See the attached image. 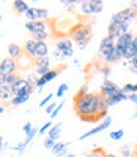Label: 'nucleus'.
Listing matches in <instances>:
<instances>
[{"instance_id":"1","label":"nucleus","mask_w":137,"mask_h":157,"mask_svg":"<svg viewBox=\"0 0 137 157\" xmlns=\"http://www.w3.org/2000/svg\"><path fill=\"white\" fill-rule=\"evenodd\" d=\"M74 109L83 122L96 123L108 115V103L100 94L88 93L80 98H74Z\"/></svg>"},{"instance_id":"2","label":"nucleus","mask_w":137,"mask_h":157,"mask_svg":"<svg viewBox=\"0 0 137 157\" xmlns=\"http://www.w3.org/2000/svg\"><path fill=\"white\" fill-rule=\"evenodd\" d=\"M72 42L80 48L85 50L93 37V29L89 23H77L70 31Z\"/></svg>"},{"instance_id":"3","label":"nucleus","mask_w":137,"mask_h":157,"mask_svg":"<svg viewBox=\"0 0 137 157\" xmlns=\"http://www.w3.org/2000/svg\"><path fill=\"white\" fill-rule=\"evenodd\" d=\"M114 48H115V39L105 36L100 41L98 55H99V57L105 62V65H112V63L117 62Z\"/></svg>"},{"instance_id":"4","label":"nucleus","mask_w":137,"mask_h":157,"mask_svg":"<svg viewBox=\"0 0 137 157\" xmlns=\"http://www.w3.org/2000/svg\"><path fill=\"white\" fill-rule=\"evenodd\" d=\"M104 8L103 0H84L80 4V10L85 15H93L102 13Z\"/></svg>"},{"instance_id":"5","label":"nucleus","mask_w":137,"mask_h":157,"mask_svg":"<svg viewBox=\"0 0 137 157\" xmlns=\"http://www.w3.org/2000/svg\"><path fill=\"white\" fill-rule=\"evenodd\" d=\"M137 18V10L132 8H124L122 10L114 13L112 17H111V21H115V22H119L122 24H130L132 21Z\"/></svg>"},{"instance_id":"6","label":"nucleus","mask_w":137,"mask_h":157,"mask_svg":"<svg viewBox=\"0 0 137 157\" xmlns=\"http://www.w3.org/2000/svg\"><path fill=\"white\" fill-rule=\"evenodd\" d=\"M25 18L29 22H34V21H41L45 22L50 18V10L46 8H37V6H29L27 13L24 14Z\"/></svg>"},{"instance_id":"7","label":"nucleus","mask_w":137,"mask_h":157,"mask_svg":"<svg viewBox=\"0 0 137 157\" xmlns=\"http://www.w3.org/2000/svg\"><path fill=\"white\" fill-rule=\"evenodd\" d=\"M121 93V87L117 85L115 82H113L112 80H109V78H104L102 85H100V95L103 98H105V99H109V98L117 95Z\"/></svg>"},{"instance_id":"8","label":"nucleus","mask_w":137,"mask_h":157,"mask_svg":"<svg viewBox=\"0 0 137 157\" xmlns=\"http://www.w3.org/2000/svg\"><path fill=\"white\" fill-rule=\"evenodd\" d=\"M111 125H112V117H111V115H107L104 119H103V122L98 123V125L94 127L93 129H90V131H88V132L83 133V134L79 137V140L83 141V140L89 138V137H92V136H95V134L100 133V132H103V131H105V129H108Z\"/></svg>"},{"instance_id":"9","label":"nucleus","mask_w":137,"mask_h":157,"mask_svg":"<svg viewBox=\"0 0 137 157\" xmlns=\"http://www.w3.org/2000/svg\"><path fill=\"white\" fill-rule=\"evenodd\" d=\"M60 72H61V68H51V71L50 72H47L46 75H43V76H41L40 78H38V81H37V84H36V87L38 89V91H42V89L43 87L50 82V81H52L53 78H56L58 75H60Z\"/></svg>"},{"instance_id":"10","label":"nucleus","mask_w":137,"mask_h":157,"mask_svg":"<svg viewBox=\"0 0 137 157\" xmlns=\"http://www.w3.org/2000/svg\"><path fill=\"white\" fill-rule=\"evenodd\" d=\"M18 70V62L13 58L5 57L0 62V72L4 75H10V74H15Z\"/></svg>"},{"instance_id":"11","label":"nucleus","mask_w":137,"mask_h":157,"mask_svg":"<svg viewBox=\"0 0 137 157\" xmlns=\"http://www.w3.org/2000/svg\"><path fill=\"white\" fill-rule=\"evenodd\" d=\"M6 52H8V57L13 58V60H15V61H18L19 58L24 55L23 47H21L18 43H9L8 47H6Z\"/></svg>"},{"instance_id":"12","label":"nucleus","mask_w":137,"mask_h":157,"mask_svg":"<svg viewBox=\"0 0 137 157\" xmlns=\"http://www.w3.org/2000/svg\"><path fill=\"white\" fill-rule=\"evenodd\" d=\"M27 31L33 34L37 32H41V31H47V24L46 22H41V21H34V22H27L24 24Z\"/></svg>"},{"instance_id":"13","label":"nucleus","mask_w":137,"mask_h":157,"mask_svg":"<svg viewBox=\"0 0 137 157\" xmlns=\"http://www.w3.org/2000/svg\"><path fill=\"white\" fill-rule=\"evenodd\" d=\"M133 37H135V34L132 32H127V33H124L123 36H121L118 39H117V41H115V46L121 47L122 50L124 51L127 47L131 46V43L133 41Z\"/></svg>"},{"instance_id":"14","label":"nucleus","mask_w":137,"mask_h":157,"mask_svg":"<svg viewBox=\"0 0 137 157\" xmlns=\"http://www.w3.org/2000/svg\"><path fill=\"white\" fill-rule=\"evenodd\" d=\"M36 47H37V41H34V39H32V38L27 39V41L24 42V46H23L24 53L28 55L32 60H34V50H36Z\"/></svg>"},{"instance_id":"15","label":"nucleus","mask_w":137,"mask_h":157,"mask_svg":"<svg viewBox=\"0 0 137 157\" xmlns=\"http://www.w3.org/2000/svg\"><path fill=\"white\" fill-rule=\"evenodd\" d=\"M61 129H62V123L53 124L51 128L48 129V132H47V137L57 142V140L61 137Z\"/></svg>"},{"instance_id":"16","label":"nucleus","mask_w":137,"mask_h":157,"mask_svg":"<svg viewBox=\"0 0 137 157\" xmlns=\"http://www.w3.org/2000/svg\"><path fill=\"white\" fill-rule=\"evenodd\" d=\"M28 85H29V84H28V81L25 80V78H23V77H19L18 80L14 82V84H12V85H10V90H12L13 96H14L17 93H19L21 90H24Z\"/></svg>"},{"instance_id":"17","label":"nucleus","mask_w":137,"mask_h":157,"mask_svg":"<svg viewBox=\"0 0 137 157\" xmlns=\"http://www.w3.org/2000/svg\"><path fill=\"white\" fill-rule=\"evenodd\" d=\"M124 100H128V95H126V94L121 90L119 94H117V95L109 98V99H107V103H108V106L111 108V106H114V105L119 104V103H122V101H124Z\"/></svg>"},{"instance_id":"18","label":"nucleus","mask_w":137,"mask_h":157,"mask_svg":"<svg viewBox=\"0 0 137 157\" xmlns=\"http://www.w3.org/2000/svg\"><path fill=\"white\" fill-rule=\"evenodd\" d=\"M13 9H14V12L17 14L21 15V14L27 13V10L29 9V5L25 2H23V0H14L13 2Z\"/></svg>"},{"instance_id":"19","label":"nucleus","mask_w":137,"mask_h":157,"mask_svg":"<svg viewBox=\"0 0 137 157\" xmlns=\"http://www.w3.org/2000/svg\"><path fill=\"white\" fill-rule=\"evenodd\" d=\"M72 46H74V42L70 38H61L55 43V48L58 51H64V50H67V48H72Z\"/></svg>"},{"instance_id":"20","label":"nucleus","mask_w":137,"mask_h":157,"mask_svg":"<svg viewBox=\"0 0 137 157\" xmlns=\"http://www.w3.org/2000/svg\"><path fill=\"white\" fill-rule=\"evenodd\" d=\"M48 44L46 42H37V47L34 50V58L36 57H43V56H48Z\"/></svg>"},{"instance_id":"21","label":"nucleus","mask_w":137,"mask_h":157,"mask_svg":"<svg viewBox=\"0 0 137 157\" xmlns=\"http://www.w3.org/2000/svg\"><path fill=\"white\" fill-rule=\"evenodd\" d=\"M50 57L43 56V57H36L33 60V66L36 68H43V67H50Z\"/></svg>"},{"instance_id":"22","label":"nucleus","mask_w":137,"mask_h":157,"mask_svg":"<svg viewBox=\"0 0 137 157\" xmlns=\"http://www.w3.org/2000/svg\"><path fill=\"white\" fill-rule=\"evenodd\" d=\"M13 98L12 90H10V86L8 85H3L0 86V100L2 101H10V99Z\"/></svg>"},{"instance_id":"23","label":"nucleus","mask_w":137,"mask_h":157,"mask_svg":"<svg viewBox=\"0 0 137 157\" xmlns=\"http://www.w3.org/2000/svg\"><path fill=\"white\" fill-rule=\"evenodd\" d=\"M29 98H31V95H23V96H13L12 99H10V105L12 106H19V105H22L24 103H27L29 100Z\"/></svg>"},{"instance_id":"24","label":"nucleus","mask_w":137,"mask_h":157,"mask_svg":"<svg viewBox=\"0 0 137 157\" xmlns=\"http://www.w3.org/2000/svg\"><path fill=\"white\" fill-rule=\"evenodd\" d=\"M105 150L103 147H95L90 152H88L84 155V157H105Z\"/></svg>"},{"instance_id":"25","label":"nucleus","mask_w":137,"mask_h":157,"mask_svg":"<svg viewBox=\"0 0 137 157\" xmlns=\"http://www.w3.org/2000/svg\"><path fill=\"white\" fill-rule=\"evenodd\" d=\"M137 56V52H136V50L133 48V46H132V43H131V46H128L126 48V50L123 51V60H126V61H131L133 57H136Z\"/></svg>"},{"instance_id":"26","label":"nucleus","mask_w":137,"mask_h":157,"mask_svg":"<svg viewBox=\"0 0 137 157\" xmlns=\"http://www.w3.org/2000/svg\"><path fill=\"white\" fill-rule=\"evenodd\" d=\"M31 36H32V39H34V41H37V42H45L48 38V32L47 31H41V32L33 33Z\"/></svg>"},{"instance_id":"27","label":"nucleus","mask_w":137,"mask_h":157,"mask_svg":"<svg viewBox=\"0 0 137 157\" xmlns=\"http://www.w3.org/2000/svg\"><path fill=\"white\" fill-rule=\"evenodd\" d=\"M124 137V129H115L109 132V138L113 141H121Z\"/></svg>"},{"instance_id":"28","label":"nucleus","mask_w":137,"mask_h":157,"mask_svg":"<svg viewBox=\"0 0 137 157\" xmlns=\"http://www.w3.org/2000/svg\"><path fill=\"white\" fill-rule=\"evenodd\" d=\"M70 143H71V142H56V144L53 146V148L51 150L52 155H53V156L57 155L62 148H65V147H68V146H70Z\"/></svg>"},{"instance_id":"29","label":"nucleus","mask_w":137,"mask_h":157,"mask_svg":"<svg viewBox=\"0 0 137 157\" xmlns=\"http://www.w3.org/2000/svg\"><path fill=\"white\" fill-rule=\"evenodd\" d=\"M61 4H62L64 6H66L67 9L72 10V9L75 8V5L81 4V2H80V0H61Z\"/></svg>"},{"instance_id":"30","label":"nucleus","mask_w":137,"mask_h":157,"mask_svg":"<svg viewBox=\"0 0 137 157\" xmlns=\"http://www.w3.org/2000/svg\"><path fill=\"white\" fill-rule=\"evenodd\" d=\"M67 90H68V85H67L66 82H62L60 86L57 87V91H56L55 96H56V98H62L64 94L67 93Z\"/></svg>"},{"instance_id":"31","label":"nucleus","mask_w":137,"mask_h":157,"mask_svg":"<svg viewBox=\"0 0 137 157\" xmlns=\"http://www.w3.org/2000/svg\"><path fill=\"white\" fill-rule=\"evenodd\" d=\"M38 78H40V77L36 75V72H29V74L27 75V77H25V80L28 81L29 85L36 86V84H37V81H38Z\"/></svg>"},{"instance_id":"32","label":"nucleus","mask_w":137,"mask_h":157,"mask_svg":"<svg viewBox=\"0 0 137 157\" xmlns=\"http://www.w3.org/2000/svg\"><path fill=\"white\" fill-rule=\"evenodd\" d=\"M99 70H100V72H102V75L104 76V78H109V76H111V74H112V70H111V67H109V65H102L100 67H99Z\"/></svg>"},{"instance_id":"33","label":"nucleus","mask_w":137,"mask_h":157,"mask_svg":"<svg viewBox=\"0 0 137 157\" xmlns=\"http://www.w3.org/2000/svg\"><path fill=\"white\" fill-rule=\"evenodd\" d=\"M64 104H65V100H61L60 103H58L57 104V106L55 108V110L50 114V118H51V119H55V118L58 115V114H60V112H61V109H62V106H64Z\"/></svg>"},{"instance_id":"34","label":"nucleus","mask_w":137,"mask_h":157,"mask_svg":"<svg viewBox=\"0 0 137 157\" xmlns=\"http://www.w3.org/2000/svg\"><path fill=\"white\" fill-rule=\"evenodd\" d=\"M19 77H21V76H19L17 72H15V74H10V75H6V80H5V84H6L8 86H10L12 84H14V82L18 80Z\"/></svg>"},{"instance_id":"35","label":"nucleus","mask_w":137,"mask_h":157,"mask_svg":"<svg viewBox=\"0 0 137 157\" xmlns=\"http://www.w3.org/2000/svg\"><path fill=\"white\" fill-rule=\"evenodd\" d=\"M121 90H122L126 95H131V94H133V84H132V82H127V84H124V85L121 87Z\"/></svg>"},{"instance_id":"36","label":"nucleus","mask_w":137,"mask_h":157,"mask_svg":"<svg viewBox=\"0 0 137 157\" xmlns=\"http://www.w3.org/2000/svg\"><path fill=\"white\" fill-rule=\"evenodd\" d=\"M56 144V141H53V140H51V138H48V137H46V138L43 140V147L46 150H52L53 148V146Z\"/></svg>"},{"instance_id":"37","label":"nucleus","mask_w":137,"mask_h":157,"mask_svg":"<svg viewBox=\"0 0 137 157\" xmlns=\"http://www.w3.org/2000/svg\"><path fill=\"white\" fill-rule=\"evenodd\" d=\"M51 127H52V122H51V121H50V122H47V123H45V124L41 127V128H38V134H40V136H43L45 133L48 132V129H50Z\"/></svg>"},{"instance_id":"38","label":"nucleus","mask_w":137,"mask_h":157,"mask_svg":"<svg viewBox=\"0 0 137 157\" xmlns=\"http://www.w3.org/2000/svg\"><path fill=\"white\" fill-rule=\"evenodd\" d=\"M53 96H55V94L50 93V94H48L47 96H45V98H43V99L41 100V103H40V104H38V106H40V108H43V106L48 105V104H50V101H51V99H52V98H53Z\"/></svg>"},{"instance_id":"39","label":"nucleus","mask_w":137,"mask_h":157,"mask_svg":"<svg viewBox=\"0 0 137 157\" xmlns=\"http://www.w3.org/2000/svg\"><path fill=\"white\" fill-rule=\"evenodd\" d=\"M89 93V86H88V84H85V85H83L79 90H77V93L75 94V96L74 98H80V96H83V95H85V94H88Z\"/></svg>"},{"instance_id":"40","label":"nucleus","mask_w":137,"mask_h":157,"mask_svg":"<svg viewBox=\"0 0 137 157\" xmlns=\"http://www.w3.org/2000/svg\"><path fill=\"white\" fill-rule=\"evenodd\" d=\"M121 155L122 156H126V155H128V153H131V152H133V150H132V147L128 144V143H126V144H123L122 147H121Z\"/></svg>"},{"instance_id":"41","label":"nucleus","mask_w":137,"mask_h":157,"mask_svg":"<svg viewBox=\"0 0 137 157\" xmlns=\"http://www.w3.org/2000/svg\"><path fill=\"white\" fill-rule=\"evenodd\" d=\"M51 71V67H43V68H36L34 70V72H36V75L38 76V77H41V76H43V75H46L47 72H50Z\"/></svg>"},{"instance_id":"42","label":"nucleus","mask_w":137,"mask_h":157,"mask_svg":"<svg viewBox=\"0 0 137 157\" xmlns=\"http://www.w3.org/2000/svg\"><path fill=\"white\" fill-rule=\"evenodd\" d=\"M52 55H53V57L56 58V60L58 61V62H62V61H65V58H64V56H62V52L61 51H58V50H53V52H52Z\"/></svg>"},{"instance_id":"43","label":"nucleus","mask_w":137,"mask_h":157,"mask_svg":"<svg viewBox=\"0 0 137 157\" xmlns=\"http://www.w3.org/2000/svg\"><path fill=\"white\" fill-rule=\"evenodd\" d=\"M22 129H23V132L25 133V136L29 134V133H31V131L33 129V124H32V122H27V123L22 127Z\"/></svg>"},{"instance_id":"44","label":"nucleus","mask_w":137,"mask_h":157,"mask_svg":"<svg viewBox=\"0 0 137 157\" xmlns=\"http://www.w3.org/2000/svg\"><path fill=\"white\" fill-rule=\"evenodd\" d=\"M114 51H115V58H117V61L122 60V58H123V50H122V48L118 47V46H115Z\"/></svg>"},{"instance_id":"45","label":"nucleus","mask_w":137,"mask_h":157,"mask_svg":"<svg viewBox=\"0 0 137 157\" xmlns=\"http://www.w3.org/2000/svg\"><path fill=\"white\" fill-rule=\"evenodd\" d=\"M61 52H62L64 58L66 60V58H70V57L74 56V48H67V50H64V51H61Z\"/></svg>"},{"instance_id":"46","label":"nucleus","mask_w":137,"mask_h":157,"mask_svg":"<svg viewBox=\"0 0 137 157\" xmlns=\"http://www.w3.org/2000/svg\"><path fill=\"white\" fill-rule=\"evenodd\" d=\"M56 106H57V103H50L48 105H46V113H47V114H51V113L55 110Z\"/></svg>"},{"instance_id":"47","label":"nucleus","mask_w":137,"mask_h":157,"mask_svg":"<svg viewBox=\"0 0 137 157\" xmlns=\"http://www.w3.org/2000/svg\"><path fill=\"white\" fill-rule=\"evenodd\" d=\"M128 100L131 103H133V105L137 108V93H133L131 95H128Z\"/></svg>"},{"instance_id":"48","label":"nucleus","mask_w":137,"mask_h":157,"mask_svg":"<svg viewBox=\"0 0 137 157\" xmlns=\"http://www.w3.org/2000/svg\"><path fill=\"white\" fill-rule=\"evenodd\" d=\"M67 153H68V147H65V148H62L57 155H55V157H65Z\"/></svg>"},{"instance_id":"49","label":"nucleus","mask_w":137,"mask_h":157,"mask_svg":"<svg viewBox=\"0 0 137 157\" xmlns=\"http://www.w3.org/2000/svg\"><path fill=\"white\" fill-rule=\"evenodd\" d=\"M5 80H6V75H4V74L0 72V86L6 85V84H5Z\"/></svg>"},{"instance_id":"50","label":"nucleus","mask_w":137,"mask_h":157,"mask_svg":"<svg viewBox=\"0 0 137 157\" xmlns=\"http://www.w3.org/2000/svg\"><path fill=\"white\" fill-rule=\"evenodd\" d=\"M130 8L135 9V10H137V0H132V2H130Z\"/></svg>"},{"instance_id":"51","label":"nucleus","mask_w":137,"mask_h":157,"mask_svg":"<svg viewBox=\"0 0 137 157\" xmlns=\"http://www.w3.org/2000/svg\"><path fill=\"white\" fill-rule=\"evenodd\" d=\"M130 65H131V66H133L135 68H137V56H136V57H133L132 60L130 61Z\"/></svg>"},{"instance_id":"52","label":"nucleus","mask_w":137,"mask_h":157,"mask_svg":"<svg viewBox=\"0 0 137 157\" xmlns=\"http://www.w3.org/2000/svg\"><path fill=\"white\" fill-rule=\"evenodd\" d=\"M132 46H133V48H135V50H136V52H137V34H135V37H133Z\"/></svg>"},{"instance_id":"53","label":"nucleus","mask_w":137,"mask_h":157,"mask_svg":"<svg viewBox=\"0 0 137 157\" xmlns=\"http://www.w3.org/2000/svg\"><path fill=\"white\" fill-rule=\"evenodd\" d=\"M128 70L132 72V74H135V75H137V68H135L133 66H131V65H128Z\"/></svg>"},{"instance_id":"54","label":"nucleus","mask_w":137,"mask_h":157,"mask_svg":"<svg viewBox=\"0 0 137 157\" xmlns=\"http://www.w3.org/2000/svg\"><path fill=\"white\" fill-rule=\"evenodd\" d=\"M4 150V141H3V137H0V151Z\"/></svg>"},{"instance_id":"55","label":"nucleus","mask_w":137,"mask_h":157,"mask_svg":"<svg viewBox=\"0 0 137 157\" xmlns=\"http://www.w3.org/2000/svg\"><path fill=\"white\" fill-rule=\"evenodd\" d=\"M130 119H131V121H135V119H137V110H136V112H135V113L131 115V118H130Z\"/></svg>"},{"instance_id":"56","label":"nucleus","mask_w":137,"mask_h":157,"mask_svg":"<svg viewBox=\"0 0 137 157\" xmlns=\"http://www.w3.org/2000/svg\"><path fill=\"white\" fill-rule=\"evenodd\" d=\"M105 157H118V156L114 155V153H108V152H107L105 153Z\"/></svg>"},{"instance_id":"57","label":"nucleus","mask_w":137,"mask_h":157,"mask_svg":"<svg viewBox=\"0 0 137 157\" xmlns=\"http://www.w3.org/2000/svg\"><path fill=\"white\" fill-rule=\"evenodd\" d=\"M74 65L75 66H80V61L77 60V58H75V60H74Z\"/></svg>"},{"instance_id":"58","label":"nucleus","mask_w":137,"mask_h":157,"mask_svg":"<svg viewBox=\"0 0 137 157\" xmlns=\"http://www.w3.org/2000/svg\"><path fill=\"white\" fill-rule=\"evenodd\" d=\"M4 112H5V108L3 105H0V114H3Z\"/></svg>"},{"instance_id":"59","label":"nucleus","mask_w":137,"mask_h":157,"mask_svg":"<svg viewBox=\"0 0 137 157\" xmlns=\"http://www.w3.org/2000/svg\"><path fill=\"white\" fill-rule=\"evenodd\" d=\"M65 157H75V155H74V153H70V152H68V153H67Z\"/></svg>"},{"instance_id":"60","label":"nucleus","mask_w":137,"mask_h":157,"mask_svg":"<svg viewBox=\"0 0 137 157\" xmlns=\"http://www.w3.org/2000/svg\"><path fill=\"white\" fill-rule=\"evenodd\" d=\"M133 93H137V84H133Z\"/></svg>"}]
</instances>
